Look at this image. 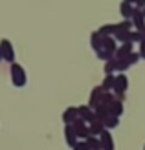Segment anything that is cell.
Returning <instances> with one entry per match:
<instances>
[{"label":"cell","instance_id":"6da1fadb","mask_svg":"<svg viewBox=\"0 0 145 150\" xmlns=\"http://www.w3.org/2000/svg\"><path fill=\"white\" fill-rule=\"evenodd\" d=\"M11 82L17 88H22V86H26V82H28V75H26V70H24V66L19 64V62H13L11 64Z\"/></svg>","mask_w":145,"mask_h":150},{"label":"cell","instance_id":"7a4b0ae2","mask_svg":"<svg viewBox=\"0 0 145 150\" xmlns=\"http://www.w3.org/2000/svg\"><path fill=\"white\" fill-rule=\"evenodd\" d=\"M127 90H129V77H127L125 73H118L116 75V81H114V88H112L114 97L119 99V101H123Z\"/></svg>","mask_w":145,"mask_h":150},{"label":"cell","instance_id":"3957f363","mask_svg":"<svg viewBox=\"0 0 145 150\" xmlns=\"http://www.w3.org/2000/svg\"><path fill=\"white\" fill-rule=\"evenodd\" d=\"M0 53H2V61L13 64L15 62V50L9 39H2L0 40Z\"/></svg>","mask_w":145,"mask_h":150},{"label":"cell","instance_id":"277c9868","mask_svg":"<svg viewBox=\"0 0 145 150\" xmlns=\"http://www.w3.org/2000/svg\"><path fill=\"white\" fill-rule=\"evenodd\" d=\"M72 128L75 130V136H77V139L79 141H86L88 137H90V130H88V125L85 123V121H81V119L77 117L75 121L70 125Z\"/></svg>","mask_w":145,"mask_h":150},{"label":"cell","instance_id":"5b68a950","mask_svg":"<svg viewBox=\"0 0 145 150\" xmlns=\"http://www.w3.org/2000/svg\"><path fill=\"white\" fill-rule=\"evenodd\" d=\"M77 115H79L81 121H85L86 125H92L94 121H97L94 110H90L86 104H81V106H77Z\"/></svg>","mask_w":145,"mask_h":150},{"label":"cell","instance_id":"8992f818","mask_svg":"<svg viewBox=\"0 0 145 150\" xmlns=\"http://www.w3.org/2000/svg\"><path fill=\"white\" fill-rule=\"evenodd\" d=\"M101 95H103V88L101 86H96L92 88V92H90V97H88V104L86 106L90 110H96L99 106V103H101Z\"/></svg>","mask_w":145,"mask_h":150},{"label":"cell","instance_id":"52a82bcc","mask_svg":"<svg viewBox=\"0 0 145 150\" xmlns=\"http://www.w3.org/2000/svg\"><path fill=\"white\" fill-rule=\"evenodd\" d=\"M99 143H101V150H116V145H114V137L109 130H103L101 136L97 137Z\"/></svg>","mask_w":145,"mask_h":150},{"label":"cell","instance_id":"ba28073f","mask_svg":"<svg viewBox=\"0 0 145 150\" xmlns=\"http://www.w3.org/2000/svg\"><path fill=\"white\" fill-rule=\"evenodd\" d=\"M134 51V44L132 42H125V44H119L116 53H114V59H127Z\"/></svg>","mask_w":145,"mask_h":150},{"label":"cell","instance_id":"9c48e42d","mask_svg":"<svg viewBox=\"0 0 145 150\" xmlns=\"http://www.w3.org/2000/svg\"><path fill=\"white\" fill-rule=\"evenodd\" d=\"M131 22H132V26H134L136 31H141V29L145 28V17H143V11H140V9H136V7H134L132 17H131Z\"/></svg>","mask_w":145,"mask_h":150},{"label":"cell","instance_id":"30bf717a","mask_svg":"<svg viewBox=\"0 0 145 150\" xmlns=\"http://www.w3.org/2000/svg\"><path fill=\"white\" fill-rule=\"evenodd\" d=\"M77 117H79L77 115V106H68L63 112V123H64V126H70Z\"/></svg>","mask_w":145,"mask_h":150},{"label":"cell","instance_id":"8fae6325","mask_svg":"<svg viewBox=\"0 0 145 150\" xmlns=\"http://www.w3.org/2000/svg\"><path fill=\"white\" fill-rule=\"evenodd\" d=\"M132 11H134L132 0H123V2L119 4V13H121V17H123V20H131Z\"/></svg>","mask_w":145,"mask_h":150},{"label":"cell","instance_id":"7c38bea8","mask_svg":"<svg viewBox=\"0 0 145 150\" xmlns=\"http://www.w3.org/2000/svg\"><path fill=\"white\" fill-rule=\"evenodd\" d=\"M109 112H110V115H112V117H121V115H123V112H125L123 101L114 99V101L110 103V106H109Z\"/></svg>","mask_w":145,"mask_h":150},{"label":"cell","instance_id":"4fadbf2b","mask_svg":"<svg viewBox=\"0 0 145 150\" xmlns=\"http://www.w3.org/2000/svg\"><path fill=\"white\" fill-rule=\"evenodd\" d=\"M96 31L101 35V37H114L118 31V26L116 24H103V26H99Z\"/></svg>","mask_w":145,"mask_h":150},{"label":"cell","instance_id":"5bb4252c","mask_svg":"<svg viewBox=\"0 0 145 150\" xmlns=\"http://www.w3.org/2000/svg\"><path fill=\"white\" fill-rule=\"evenodd\" d=\"M64 139H66V145L70 146V148H74L75 146V143H77V136H75V130L72 128V126H64Z\"/></svg>","mask_w":145,"mask_h":150},{"label":"cell","instance_id":"9a60e30c","mask_svg":"<svg viewBox=\"0 0 145 150\" xmlns=\"http://www.w3.org/2000/svg\"><path fill=\"white\" fill-rule=\"evenodd\" d=\"M90 44H92V50L97 53L99 50H103V37L97 31H92V35H90Z\"/></svg>","mask_w":145,"mask_h":150},{"label":"cell","instance_id":"2e32d148","mask_svg":"<svg viewBox=\"0 0 145 150\" xmlns=\"http://www.w3.org/2000/svg\"><path fill=\"white\" fill-rule=\"evenodd\" d=\"M103 50L110 51V53H116V50H118L116 39H114V37H103Z\"/></svg>","mask_w":145,"mask_h":150},{"label":"cell","instance_id":"e0dca14e","mask_svg":"<svg viewBox=\"0 0 145 150\" xmlns=\"http://www.w3.org/2000/svg\"><path fill=\"white\" fill-rule=\"evenodd\" d=\"M88 130H90V136H92V137H99L101 132L105 130V126H103L101 121H94L92 125H88Z\"/></svg>","mask_w":145,"mask_h":150},{"label":"cell","instance_id":"ac0fdd59","mask_svg":"<svg viewBox=\"0 0 145 150\" xmlns=\"http://www.w3.org/2000/svg\"><path fill=\"white\" fill-rule=\"evenodd\" d=\"M114 81H116V75H105V79H103V82H101L99 86L103 88V92H112Z\"/></svg>","mask_w":145,"mask_h":150},{"label":"cell","instance_id":"d6986e66","mask_svg":"<svg viewBox=\"0 0 145 150\" xmlns=\"http://www.w3.org/2000/svg\"><path fill=\"white\" fill-rule=\"evenodd\" d=\"M118 125H119V117H112V115H110V117H106L105 121H103L105 130H109V132H110V130H114Z\"/></svg>","mask_w":145,"mask_h":150},{"label":"cell","instance_id":"ffe728a7","mask_svg":"<svg viewBox=\"0 0 145 150\" xmlns=\"http://www.w3.org/2000/svg\"><path fill=\"white\" fill-rule=\"evenodd\" d=\"M116 61V71H119V73H125L131 66H129V62H127V59H114Z\"/></svg>","mask_w":145,"mask_h":150},{"label":"cell","instance_id":"44dd1931","mask_svg":"<svg viewBox=\"0 0 145 150\" xmlns=\"http://www.w3.org/2000/svg\"><path fill=\"white\" fill-rule=\"evenodd\" d=\"M116 99L114 97V93L112 92H103V95H101V103L99 104H103V106H110V103Z\"/></svg>","mask_w":145,"mask_h":150},{"label":"cell","instance_id":"7402d4cb","mask_svg":"<svg viewBox=\"0 0 145 150\" xmlns=\"http://www.w3.org/2000/svg\"><path fill=\"white\" fill-rule=\"evenodd\" d=\"M116 26H118L119 31H132V29H134V26H132L131 20H121V22H118Z\"/></svg>","mask_w":145,"mask_h":150},{"label":"cell","instance_id":"603a6c76","mask_svg":"<svg viewBox=\"0 0 145 150\" xmlns=\"http://www.w3.org/2000/svg\"><path fill=\"white\" fill-rule=\"evenodd\" d=\"M86 145H88L90 150H101V143H99L97 137H92V136H90V137L86 139Z\"/></svg>","mask_w":145,"mask_h":150},{"label":"cell","instance_id":"cb8c5ba5","mask_svg":"<svg viewBox=\"0 0 145 150\" xmlns=\"http://www.w3.org/2000/svg\"><path fill=\"white\" fill-rule=\"evenodd\" d=\"M96 55H97V59H101V61H105V62H109V61L114 59V53H110V51H106V50H99Z\"/></svg>","mask_w":145,"mask_h":150},{"label":"cell","instance_id":"d4e9b609","mask_svg":"<svg viewBox=\"0 0 145 150\" xmlns=\"http://www.w3.org/2000/svg\"><path fill=\"white\" fill-rule=\"evenodd\" d=\"M143 37H141V31H136V29H132L131 33H129V42H141Z\"/></svg>","mask_w":145,"mask_h":150},{"label":"cell","instance_id":"484cf974","mask_svg":"<svg viewBox=\"0 0 145 150\" xmlns=\"http://www.w3.org/2000/svg\"><path fill=\"white\" fill-rule=\"evenodd\" d=\"M114 71H116V61H109L105 62V75H114Z\"/></svg>","mask_w":145,"mask_h":150},{"label":"cell","instance_id":"4316f807","mask_svg":"<svg viewBox=\"0 0 145 150\" xmlns=\"http://www.w3.org/2000/svg\"><path fill=\"white\" fill-rule=\"evenodd\" d=\"M140 61H141V59H140V55H138V51H132V53L127 57V62H129V66H134V64H138Z\"/></svg>","mask_w":145,"mask_h":150},{"label":"cell","instance_id":"83f0119b","mask_svg":"<svg viewBox=\"0 0 145 150\" xmlns=\"http://www.w3.org/2000/svg\"><path fill=\"white\" fill-rule=\"evenodd\" d=\"M72 150H90V148H88V145H86V141H77Z\"/></svg>","mask_w":145,"mask_h":150},{"label":"cell","instance_id":"f1b7e54d","mask_svg":"<svg viewBox=\"0 0 145 150\" xmlns=\"http://www.w3.org/2000/svg\"><path fill=\"white\" fill-rule=\"evenodd\" d=\"M138 55H140V59H143V61H145V39L140 42V51H138Z\"/></svg>","mask_w":145,"mask_h":150},{"label":"cell","instance_id":"f546056e","mask_svg":"<svg viewBox=\"0 0 145 150\" xmlns=\"http://www.w3.org/2000/svg\"><path fill=\"white\" fill-rule=\"evenodd\" d=\"M141 37H143V39H145V28L141 29Z\"/></svg>","mask_w":145,"mask_h":150},{"label":"cell","instance_id":"4dcf8cb0","mask_svg":"<svg viewBox=\"0 0 145 150\" xmlns=\"http://www.w3.org/2000/svg\"><path fill=\"white\" fill-rule=\"evenodd\" d=\"M0 61H2V53H0Z\"/></svg>","mask_w":145,"mask_h":150},{"label":"cell","instance_id":"1f68e13d","mask_svg":"<svg viewBox=\"0 0 145 150\" xmlns=\"http://www.w3.org/2000/svg\"><path fill=\"white\" fill-rule=\"evenodd\" d=\"M143 17H145V9H143Z\"/></svg>","mask_w":145,"mask_h":150},{"label":"cell","instance_id":"d6a6232c","mask_svg":"<svg viewBox=\"0 0 145 150\" xmlns=\"http://www.w3.org/2000/svg\"><path fill=\"white\" fill-rule=\"evenodd\" d=\"M143 150H145V145H143Z\"/></svg>","mask_w":145,"mask_h":150}]
</instances>
